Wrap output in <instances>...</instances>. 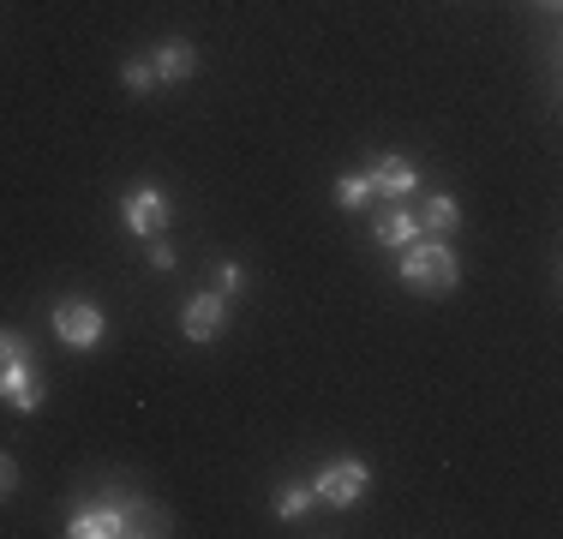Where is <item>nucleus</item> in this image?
<instances>
[{
	"instance_id": "nucleus-13",
	"label": "nucleus",
	"mask_w": 563,
	"mask_h": 539,
	"mask_svg": "<svg viewBox=\"0 0 563 539\" xmlns=\"http://www.w3.org/2000/svg\"><path fill=\"white\" fill-rule=\"evenodd\" d=\"M336 205H342V210H366V205H372L366 174H342V180H336Z\"/></svg>"
},
{
	"instance_id": "nucleus-18",
	"label": "nucleus",
	"mask_w": 563,
	"mask_h": 539,
	"mask_svg": "<svg viewBox=\"0 0 563 539\" xmlns=\"http://www.w3.org/2000/svg\"><path fill=\"white\" fill-rule=\"evenodd\" d=\"M12 485H19V468H12V462H7V455H0V497H7V492H12Z\"/></svg>"
},
{
	"instance_id": "nucleus-10",
	"label": "nucleus",
	"mask_w": 563,
	"mask_h": 539,
	"mask_svg": "<svg viewBox=\"0 0 563 539\" xmlns=\"http://www.w3.org/2000/svg\"><path fill=\"white\" fill-rule=\"evenodd\" d=\"M420 234H426V228H420V216H413V210H390V216H378V240H384L390 252L413 246Z\"/></svg>"
},
{
	"instance_id": "nucleus-2",
	"label": "nucleus",
	"mask_w": 563,
	"mask_h": 539,
	"mask_svg": "<svg viewBox=\"0 0 563 539\" xmlns=\"http://www.w3.org/2000/svg\"><path fill=\"white\" fill-rule=\"evenodd\" d=\"M401 282H408L413 294H455L462 264H455V252L438 234H420L413 246H401Z\"/></svg>"
},
{
	"instance_id": "nucleus-7",
	"label": "nucleus",
	"mask_w": 563,
	"mask_h": 539,
	"mask_svg": "<svg viewBox=\"0 0 563 539\" xmlns=\"http://www.w3.org/2000/svg\"><path fill=\"white\" fill-rule=\"evenodd\" d=\"M228 323V294H192V300L180 306V330L192 336V342H217Z\"/></svg>"
},
{
	"instance_id": "nucleus-11",
	"label": "nucleus",
	"mask_w": 563,
	"mask_h": 539,
	"mask_svg": "<svg viewBox=\"0 0 563 539\" xmlns=\"http://www.w3.org/2000/svg\"><path fill=\"white\" fill-rule=\"evenodd\" d=\"M455 222H462V205H455L450 193H432V198H426V210H420V228H426V234L444 240V234H455Z\"/></svg>"
},
{
	"instance_id": "nucleus-16",
	"label": "nucleus",
	"mask_w": 563,
	"mask_h": 539,
	"mask_svg": "<svg viewBox=\"0 0 563 539\" xmlns=\"http://www.w3.org/2000/svg\"><path fill=\"white\" fill-rule=\"evenodd\" d=\"M31 354V342H24L19 330H0V366H7V360H24Z\"/></svg>"
},
{
	"instance_id": "nucleus-5",
	"label": "nucleus",
	"mask_w": 563,
	"mask_h": 539,
	"mask_svg": "<svg viewBox=\"0 0 563 539\" xmlns=\"http://www.w3.org/2000/svg\"><path fill=\"white\" fill-rule=\"evenodd\" d=\"M168 216H174V210H168L163 186H151V180H144V186H132V193L120 198V222H126L139 240H156V234L168 228Z\"/></svg>"
},
{
	"instance_id": "nucleus-1",
	"label": "nucleus",
	"mask_w": 563,
	"mask_h": 539,
	"mask_svg": "<svg viewBox=\"0 0 563 539\" xmlns=\"http://www.w3.org/2000/svg\"><path fill=\"white\" fill-rule=\"evenodd\" d=\"M66 534H73V539H120V534H168V528H163L156 509L132 504V497H102V504L73 509Z\"/></svg>"
},
{
	"instance_id": "nucleus-15",
	"label": "nucleus",
	"mask_w": 563,
	"mask_h": 539,
	"mask_svg": "<svg viewBox=\"0 0 563 539\" xmlns=\"http://www.w3.org/2000/svg\"><path fill=\"white\" fill-rule=\"evenodd\" d=\"M240 288H246V270H240V264H217V294H228V300H234Z\"/></svg>"
},
{
	"instance_id": "nucleus-12",
	"label": "nucleus",
	"mask_w": 563,
	"mask_h": 539,
	"mask_svg": "<svg viewBox=\"0 0 563 539\" xmlns=\"http://www.w3.org/2000/svg\"><path fill=\"white\" fill-rule=\"evenodd\" d=\"M312 504H318L312 485H282V492H276V516H282V521H300Z\"/></svg>"
},
{
	"instance_id": "nucleus-8",
	"label": "nucleus",
	"mask_w": 563,
	"mask_h": 539,
	"mask_svg": "<svg viewBox=\"0 0 563 539\" xmlns=\"http://www.w3.org/2000/svg\"><path fill=\"white\" fill-rule=\"evenodd\" d=\"M366 186L384 198H408V193H420V168H413L408 156H378L366 168Z\"/></svg>"
},
{
	"instance_id": "nucleus-6",
	"label": "nucleus",
	"mask_w": 563,
	"mask_h": 539,
	"mask_svg": "<svg viewBox=\"0 0 563 539\" xmlns=\"http://www.w3.org/2000/svg\"><path fill=\"white\" fill-rule=\"evenodd\" d=\"M0 402H7L12 414H36V408H43V384H36L31 354H24V360H7V366H0Z\"/></svg>"
},
{
	"instance_id": "nucleus-17",
	"label": "nucleus",
	"mask_w": 563,
	"mask_h": 539,
	"mask_svg": "<svg viewBox=\"0 0 563 539\" xmlns=\"http://www.w3.org/2000/svg\"><path fill=\"white\" fill-rule=\"evenodd\" d=\"M174 264H180V258H174V246H168L163 234H156V240H151V270H163V276H168Z\"/></svg>"
},
{
	"instance_id": "nucleus-4",
	"label": "nucleus",
	"mask_w": 563,
	"mask_h": 539,
	"mask_svg": "<svg viewBox=\"0 0 563 539\" xmlns=\"http://www.w3.org/2000/svg\"><path fill=\"white\" fill-rule=\"evenodd\" d=\"M55 336L73 348V354H90V348H102V336H109V318H102L90 300H60L55 306Z\"/></svg>"
},
{
	"instance_id": "nucleus-19",
	"label": "nucleus",
	"mask_w": 563,
	"mask_h": 539,
	"mask_svg": "<svg viewBox=\"0 0 563 539\" xmlns=\"http://www.w3.org/2000/svg\"><path fill=\"white\" fill-rule=\"evenodd\" d=\"M540 7H558V0H540Z\"/></svg>"
},
{
	"instance_id": "nucleus-9",
	"label": "nucleus",
	"mask_w": 563,
	"mask_h": 539,
	"mask_svg": "<svg viewBox=\"0 0 563 539\" xmlns=\"http://www.w3.org/2000/svg\"><path fill=\"white\" fill-rule=\"evenodd\" d=\"M151 66H156V85H186L198 73V48L186 36H168V43H156Z\"/></svg>"
},
{
	"instance_id": "nucleus-14",
	"label": "nucleus",
	"mask_w": 563,
	"mask_h": 539,
	"mask_svg": "<svg viewBox=\"0 0 563 539\" xmlns=\"http://www.w3.org/2000/svg\"><path fill=\"white\" fill-rule=\"evenodd\" d=\"M120 85L139 90V97H151V90H156V66L151 61H126V66H120Z\"/></svg>"
},
{
	"instance_id": "nucleus-3",
	"label": "nucleus",
	"mask_w": 563,
	"mask_h": 539,
	"mask_svg": "<svg viewBox=\"0 0 563 539\" xmlns=\"http://www.w3.org/2000/svg\"><path fill=\"white\" fill-rule=\"evenodd\" d=\"M366 485H372L366 462H360V455H342V462H324L312 474V497H318V504H330V509H347V504L366 497Z\"/></svg>"
}]
</instances>
